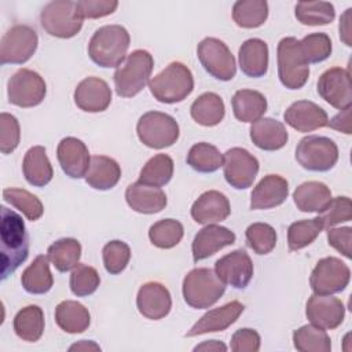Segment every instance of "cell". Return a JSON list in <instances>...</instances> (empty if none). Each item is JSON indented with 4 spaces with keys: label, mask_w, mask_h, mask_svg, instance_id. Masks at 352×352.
Returning <instances> with one entry per match:
<instances>
[{
    "label": "cell",
    "mask_w": 352,
    "mask_h": 352,
    "mask_svg": "<svg viewBox=\"0 0 352 352\" xmlns=\"http://www.w3.org/2000/svg\"><path fill=\"white\" fill-rule=\"evenodd\" d=\"M29 254V235L22 217L1 206L0 220V256H1V279H7Z\"/></svg>",
    "instance_id": "cell-1"
},
{
    "label": "cell",
    "mask_w": 352,
    "mask_h": 352,
    "mask_svg": "<svg viewBox=\"0 0 352 352\" xmlns=\"http://www.w3.org/2000/svg\"><path fill=\"white\" fill-rule=\"evenodd\" d=\"M131 37L121 25H106L95 30L88 44V55L100 67H118L129 48Z\"/></svg>",
    "instance_id": "cell-2"
},
{
    "label": "cell",
    "mask_w": 352,
    "mask_h": 352,
    "mask_svg": "<svg viewBox=\"0 0 352 352\" xmlns=\"http://www.w3.org/2000/svg\"><path fill=\"white\" fill-rule=\"evenodd\" d=\"M151 95L161 103H177L184 100L194 89L191 70L182 62L169 63L161 73L148 80Z\"/></svg>",
    "instance_id": "cell-3"
},
{
    "label": "cell",
    "mask_w": 352,
    "mask_h": 352,
    "mask_svg": "<svg viewBox=\"0 0 352 352\" xmlns=\"http://www.w3.org/2000/svg\"><path fill=\"white\" fill-rule=\"evenodd\" d=\"M154 67L153 55L146 50L132 51L114 72V87L118 96L132 98L148 82Z\"/></svg>",
    "instance_id": "cell-4"
},
{
    "label": "cell",
    "mask_w": 352,
    "mask_h": 352,
    "mask_svg": "<svg viewBox=\"0 0 352 352\" xmlns=\"http://www.w3.org/2000/svg\"><path fill=\"white\" fill-rule=\"evenodd\" d=\"M224 292L226 283L210 268H194L183 279L184 301L195 309L212 307Z\"/></svg>",
    "instance_id": "cell-5"
},
{
    "label": "cell",
    "mask_w": 352,
    "mask_h": 352,
    "mask_svg": "<svg viewBox=\"0 0 352 352\" xmlns=\"http://www.w3.org/2000/svg\"><path fill=\"white\" fill-rule=\"evenodd\" d=\"M278 76L283 87L287 89H300L309 77V63L307 62L300 40L296 37H285L276 48Z\"/></svg>",
    "instance_id": "cell-6"
},
{
    "label": "cell",
    "mask_w": 352,
    "mask_h": 352,
    "mask_svg": "<svg viewBox=\"0 0 352 352\" xmlns=\"http://www.w3.org/2000/svg\"><path fill=\"white\" fill-rule=\"evenodd\" d=\"M40 23L50 36L70 38L81 30L82 18L77 11L76 1L55 0L43 7Z\"/></svg>",
    "instance_id": "cell-7"
},
{
    "label": "cell",
    "mask_w": 352,
    "mask_h": 352,
    "mask_svg": "<svg viewBox=\"0 0 352 352\" xmlns=\"http://www.w3.org/2000/svg\"><path fill=\"white\" fill-rule=\"evenodd\" d=\"M136 132L144 146L160 150L175 144L180 129L172 116L161 111H147L139 118Z\"/></svg>",
    "instance_id": "cell-8"
},
{
    "label": "cell",
    "mask_w": 352,
    "mask_h": 352,
    "mask_svg": "<svg viewBox=\"0 0 352 352\" xmlns=\"http://www.w3.org/2000/svg\"><path fill=\"white\" fill-rule=\"evenodd\" d=\"M296 160L307 170L326 172L338 161V147L330 138L309 135L296 147Z\"/></svg>",
    "instance_id": "cell-9"
},
{
    "label": "cell",
    "mask_w": 352,
    "mask_h": 352,
    "mask_svg": "<svg viewBox=\"0 0 352 352\" xmlns=\"http://www.w3.org/2000/svg\"><path fill=\"white\" fill-rule=\"evenodd\" d=\"M197 55L204 69L216 80L230 81L236 74L235 58L219 38L206 37L197 47Z\"/></svg>",
    "instance_id": "cell-10"
},
{
    "label": "cell",
    "mask_w": 352,
    "mask_h": 352,
    "mask_svg": "<svg viewBox=\"0 0 352 352\" xmlns=\"http://www.w3.org/2000/svg\"><path fill=\"white\" fill-rule=\"evenodd\" d=\"M38 37L34 29L28 25L11 26L0 41V63L22 65L36 52Z\"/></svg>",
    "instance_id": "cell-11"
},
{
    "label": "cell",
    "mask_w": 352,
    "mask_h": 352,
    "mask_svg": "<svg viewBox=\"0 0 352 352\" xmlns=\"http://www.w3.org/2000/svg\"><path fill=\"white\" fill-rule=\"evenodd\" d=\"M45 94L44 78L30 69H19L7 82L8 102L18 107H34L44 100Z\"/></svg>",
    "instance_id": "cell-12"
},
{
    "label": "cell",
    "mask_w": 352,
    "mask_h": 352,
    "mask_svg": "<svg viewBox=\"0 0 352 352\" xmlns=\"http://www.w3.org/2000/svg\"><path fill=\"white\" fill-rule=\"evenodd\" d=\"M351 279L349 267L337 257L319 260L309 276V285L315 294H334L342 292Z\"/></svg>",
    "instance_id": "cell-13"
},
{
    "label": "cell",
    "mask_w": 352,
    "mask_h": 352,
    "mask_svg": "<svg viewBox=\"0 0 352 352\" xmlns=\"http://www.w3.org/2000/svg\"><path fill=\"white\" fill-rule=\"evenodd\" d=\"M223 157L226 182L236 190L249 188L258 173L257 158L242 147H232L227 150Z\"/></svg>",
    "instance_id": "cell-14"
},
{
    "label": "cell",
    "mask_w": 352,
    "mask_h": 352,
    "mask_svg": "<svg viewBox=\"0 0 352 352\" xmlns=\"http://www.w3.org/2000/svg\"><path fill=\"white\" fill-rule=\"evenodd\" d=\"M316 89L323 100L338 110H344L352 104V88L348 69H327L320 74Z\"/></svg>",
    "instance_id": "cell-15"
},
{
    "label": "cell",
    "mask_w": 352,
    "mask_h": 352,
    "mask_svg": "<svg viewBox=\"0 0 352 352\" xmlns=\"http://www.w3.org/2000/svg\"><path fill=\"white\" fill-rule=\"evenodd\" d=\"M214 272L226 285L245 289L253 276V263L243 249H236L216 261Z\"/></svg>",
    "instance_id": "cell-16"
},
{
    "label": "cell",
    "mask_w": 352,
    "mask_h": 352,
    "mask_svg": "<svg viewBox=\"0 0 352 352\" xmlns=\"http://www.w3.org/2000/svg\"><path fill=\"white\" fill-rule=\"evenodd\" d=\"M305 315L308 320L324 330L338 327L345 316L344 302L331 294H314L307 301Z\"/></svg>",
    "instance_id": "cell-17"
},
{
    "label": "cell",
    "mask_w": 352,
    "mask_h": 352,
    "mask_svg": "<svg viewBox=\"0 0 352 352\" xmlns=\"http://www.w3.org/2000/svg\"><path fill=\"white\" fill-rule=\"evenodd\" d=\"M58 162L62 170L72 179H81L87 175L91 157L85 143L77 138H63L56 148Z\"/></svg>",
    "instance_id": "cell-18"
},
{
    "label": "cell",
    "mask_w": 352,
    "mask_h": 352,
    "mask_svg": "<svg viewBox=\"0 0 352 352\" xmlns=\"http://www.w3.org/2000/svg\"><path fill=\"white\" fill-rule=\"evenodd\" d=\"M74 103L87 113L104 111L111 103V89L99 77H87L74 89Z\"/></svg>",
    "instance_id": "cell-19"
},
{
    "label": "cell",
    "mask_w": 352,
    "mask_h": 352,
    "mask_svg": "<svg viewBox=\"0 0 352 352\" xmlns=\"http://www.w3.org/2000/svg\"><path fill=\"white\" fill-rule=\"evenodd\" d=\"M136 305L144 318L151 320L162 319L172 308L170 293L160 282H147L138 292Z\"/></svg>",
    "instance_id": "cell-20"
},
{
    "label": "cell",
    "mask_w": 352,
    "mask_h": 352,
    "mask_svg": "<svg viewBox=\"0 0 352 352\" xmlns=\"http://www.w3.org/2000/svg\"><path fill=\"white\" fill-rule=\"evenodd\" d=\"M287 125L298 132H312L323 128L329 122L327 113L311 100H297L292 103L283 113Z\"/></svg>",
    "instance_id": "cell-21"
},
{
    "label": "cell",
    "mask_w": 352,
    "mask_h": 352,
    "mask_svg": "<svg viewBox=\"0 0 352 352\" xmlns=\"http://www.w3.org/2000/svg\"><path fill=\"white\" fill-rule=\"evenodd\" d=\"M231 213L228 198L216 190L202 192L191 206V217L198 224H216Z\"/></svg>",
    "instance_id": "cell-22"
},
{
    "label": "cell",
    "mask_w": 352,
    "mask_h": 352,
    "mask_svg": "<svg viewBox=\"0 0 352 352\" xmlns=\"http://www.w3.org/2000/svg\"><path fill=\"white\" fill-rule=\"evenodd\" d=\"M235 242V234L227 227L208 224L195 235L191 250L194 261H199L210 257L216 252L221 250L226 246H230Z\"/></svg>",
    "instance_id": "cell-23"
},
{
    "label": "cell",
    "mask_w": 352,
    "mask_h": 352,
    "mask_svg": "<svg viewBox=\"0 0 352 352\" xmlns=\"http://www.w3.org/2000/svg\"><path fill=\"white\" fill-rule=\"evenodd\" d=\"M289 195V183L279 175L264 176L253 188L250 195V209H271L282 205Z\"/></svg>",
    "instance_id": "cell-24"
},
{
    "label": "cell",
    "mask_w": 352,
    "mask_h": 352,
    "mask_svg": "<svg viewBox=\"0 0 352 352\" xmlns=\"http://www.w3.org/2000/svg\"><path fill=\"white\" fill-rule=\"evenodd\" d=\"M245 307L239 301H231L223 307L208 311L187 333L186 337H195L206 333L223 331L230 327L239 315L243 312Z\"/></svg>",
    "instance_id": "cell-25"
},
{
    "label": "cell",
    "mask_w": 352,
    "mask_h": 352,
    "mask_svg": "<svg viewBox=\"0 0 352 352\" xmlns=\"http://www.w3.org/2000/svg\"><path fill=\"white\" fill-rule=\"evenodd\" d=\"M125 199L132 210L143 214L158 213L166 206V195L160 187L147 186L140 182L126 187Z\"/></svg>",
    "instance_id": "cell-26"
},
{
    "label": "cell",
    "mask_w": 352,
    "mask_h": 352,
    "mask_svg": "<svg viewBox=\"0 0 352 352\" xmlns=\"http://www.w3.org/2000/svg\"><path fill=\"white\" fill-rule=\"evenodd\" d=\"M250 139L256 147L265 151L282 148L289 139L285 125L274 118H260L250 126Z\"/></svg>",
    "instance_id": "cell-27"
},
{
    "label": "cell",
    "mask_w": 352,
    "mask_h": 352,
    "mask_svg": "<svg viewBox=\"0 0 352 352\" xmlns=\"http://www.w3.org/2000/svg\"><path fill=\"white\" fill-rule=\"evenodd\" d=\"M239 67L248 77H263L268 70V45L261 38L246 40L238 52Z\"/></svg>",
    "instance_id": "cell-28"
},
{
    "label": "cell",
    "mask_w": 352,
    "mask_h": 352,
    "mask_svg": "<svg viewBox=\"0 0 352 352\" xmlns=\"http://www.w3.org/2000/svg\"><path fill=\"white\" fill-rule=\"evenodd\" d=\"M22 170L26 182L34 187H44L52 180L54 169L43 146H33L26 151Z\"/></svg>",
    "instance_id": "cell-29"
},
{
    "label": "cell",
    "mask_w": 352,
    "mask_h": 352,
    "mask_svg": "<svg viewBox=\"0 0 352 352\" xmlns=\"http://www.w3.org/2000/svg\"><path fill=\"white\" fill-rule=\"evenodd\" d=\"M121 177V168L116 160L106 155H94L88 172L85 175V182L95 190H110L113 188Z\"/></svg>",
    "instance_id": "cell-30"
},
{
    "label": "cell",
    "mask_w": 352,
    "mask_h": 352,
    "mask_svg": "<svg viewBox=\"0 0 352 352\" xmlns=\"http://www.w3.org/2000/svg\"><path fill=\"white\" fill-rule=\"evenodd\" d=\"M293 201L301 212L320 213L331 201V191L322 182H305L294 190Z\"/></svg>",
    "instance_id": "cell-31"
},
{
    "label": "cell",
    "mask_w": 352,
    "mask_h": 352,
    "mask_svg": "<svg viewBox=\"0 0 352 352\" xmlns=\"http://www.w3.org/2000/svg\"><path fill=\"white\" fill-rule=\"evenodd\" d=\"M232 111L238 121L256 122L267 111L265 96L253 89H239L231 99Z\"/></svg>",
    "instance_id": "cell-32"
},
{
    "label": "cell",
    "mask_w": 352,
    "mask_h": 352,
    "mask_svg": "<svg viewBox=\"0 0 352 352\" xmlns=\"http://www.w3.org/2000/svg\"><path fill=\"white\" fill-rule=\"evenodd\" d=\"M56 324L69 334L82 333L89 327L91 315L89 311L77 301L65 300L55 308Z\"/></svg>",
    "instance_id": "cell-33"
},
{
    "label": "cell",
    "mask_w": 352,
    "mask_h": 352,
    "mask_svg": "<svg viewBox=\"0 0 352 352\" xmlns=\"http://www.w3.org/2000/svg\"><path fill=\"white\" fill-rule=\"evenodd\" d=\"M190 113L197 124L202 126H214L223 121L226 107L223 99L217 94L205 92L192 102Z\"/></svg>",
    "instance_id": "cell-34"
},
{
    "label": "cell",
    "mask_w": 352,
    "mask_h": 352,
    "mask_svg": "<svg viewBox=\"0 0 352 352\" xmlns=\"http://www.w3.org/2000/svg\"><path fill=\"white\" fill-rule=\"evenodd\" d=\"M21 283L30 294H44L51 290L54 278L50 271L48 256L38 254L33 263L22 272Z\"/></svg>",
    "instance_id": "cell-35"
},
{
    "label": "cell",
    "mask_w": 352,
    "mask_h": 352,
    "mask_svg": "<svg viewBox=\"0 0 352 352\" xmlns=\"http://www.w3.org/2000/svg\"><path fill=\"white\" fill-rule=\"evenodd\" d=\"M15 334L28 342H36L44 331V312L38 305H28L14 318Z\"/></svg>",
    "instance_id": "cell-36"
},
{
    "label": "cell",
    "mask_w": 352,
    "mask_h": 352,
    "mask_svg": "<svg viewBox=\"0 0 352 352\" xmlns=\"http://www.w3.org/2000/svg\"><path fill=\"white\" fill-rule=\"evenodd\" d=\"M47 256L59 272H67L78 265L81 257V245L74 238H60L47 250Z\"/></svg>",
    "instance_id": "cell-37"
},
{
    "label": "cell",
    "mask_w": 352,
    "mask_h": 352,
    "mask_svg": "<svg viewBox=\"0 0 352 352\" xmlns=\"http://www.w3.org/2000/svg\"><path fill=\"white\" fill-rule=\"evenodd\" d=\"M268 16L265 0H239L232 6V19L239 28L254 29L261 26Z\"/></svg>",
    "instance_id": "cell-38"
},
{
    "label": "cell",
    "mask_w": 352,
    "mask_h": 352,
    "mask_svg": "<svg viewBox=\"0 0 352 352\" xmlns=\"http://www.w3.org/2000/svg\"><path fill=\"white\" fill-rule=\"evenodd\" d=\"M293 344L301 352H330L331 349V341L326 330L312 323L294 330Z\"/></svg>",
    "instance_id": "cell-39"
},
{
    "label": "cell",
    "mask_w": 352,
    "mask_h": 352,
    "mask_svg": "<svg viewBox=\"0 0 352 352\" xmlns=\"http://www.w3.org/2000/svg\"><path fill=\"white\" fill-rule=\"evenodd\" d=\"M224 157L219 148L210 143H195L188 154L187 164L199 173H212L223 166Z\"/></svg>",
    "instance_id": "cell-40"
},
{
    "label": "cell",
    "mask_w": 352,
    "mask_h": 352,
    "mask_svg": "<svg viewBox=\"0 0 352 352\" xmlns=\"http://www.w3.org/2000/svg\"><path fill=\"white\" fill-rule=\"evenodd\" d=\"M173 176V160L166 154H157L150 158L142 168L139 180L143 184L162 187L170 182Z\"/></svg>",
    "instance_id": "cell-41"
},
{
    "label": "cell",
    "mask_w": 352,
    "mask_h": 352,
    "mask_svg": "<svg viewBox=\"0 0 352 352\" xmlns=\"http://www.w3.org/2000/svg\"><path fill=\"white\" fill-rule=\"evenodd\" d=\"M296 18L307 26L331 23L336 18L334 6L329 1H300L296 4Z\"/></svg>",
    "instance_id": "cell-42"
},
{
    "label": "cell",
    "mask_w": 352,
    "mask_h": 352,
    "mask_svg": "<svg viewBox=\"0 0 352 352\" xmlns=\"http://www.w3.org/2000/svg\"><path fill=\"white\" fill-rule=\"evenodd\" d=\"M323 224L322 220L318 217L307 219L294 221L287 228V245L292 252L304 249L305 246L311 245L316 236L322 232Z\"/></svg>",
    "instance_id": "cell-43"
},
{
    "label": "cell",
    "mask_w": 352,
    "mask_h": 352,
    "mask_svg": "<svg viewBox=\"0 0 352 352\" xmlns=\"http://www.w3.org/2000/svg\"><path fill=\"white\" fill-rule=\"evenodd\" d=\"M184 228L179 220L164 219L154 223L148 230L150 242L160 249L175 248L183 238Z\"/></svg>",
    "instance_id": "cell-44"
},
{
    "label": "cell",
    "mask_w": 352,
    "mask_h": 352,
    "mask_svg": "<svg viewBox=\"0 0 352 352\" xmlns=\"http://www.w3.org/2000/svg\"><path fill=\"white\" fill-rule=\"evenodd\" d=\"M3 198L8 204H11L14 208H16L28 220H38L44 213V206L41 201L33 195L32 192L23 190V188H4L3 190Z\"/></svg>",
    "instance_id": "cell-45"
},
{
    "label": "cell",
    "mask_w": 352,
    "mask_h": 352,
    "mask_svg": "<svg viewBox=\"0 0 352 352\" xmlns=\"http://www.w3.org/2000/svg\"><path fill=\"white\" fill-rule=\"evenodd\" d=\"M100 278L98 271L87 264H78L73 268L69 279L70 290L77 297H87L96 292L99 287Z\"/></svg>",
    "instance_id": "cell-46"
},
{
    "label": "cell",
    "mask_w": 352,
    "mask_h": 352,
    "mask_svg": "<svg viewBox=\"0 0 352 352\" xmlns=\"http://www.w3.org/2000/svg\"><path fill=\"white\" fill-rule=\"evenodd\" d=\"M246 242L257 254H268L276 245V231L267 223H253L246 228Z\"/></svg>",
    "instance_id": "cell-47"
},
{
    "label": "cell",
    "mask_w": 352,
    "mask_h": 352,
    "mask_svg": "<svg viewBox=\"0 0 352 352\" xmlns=\"http://www.w3.org/2000/svg\"><path fill=\"white\" fill-rule=\"evenodd\" d=\"M103 265L111 275H117L125 270L131 258V249L122 241H110L102 250Z\"/></svg>",
    "instance_id": "cell-48"
},
{
    "label": "cell",
    "mask_w": 352,
    "mask_h": 352,
    "mask_svg": "<svg viewBox=\"0 0 352 352\" xmlns=\"http://www.w3.org/2000/svg\"><path fill=\"white\" fill-rule=\"evenodd\" d=\"M301 51L308 63L326 60L331 54V40L326 33H311L300 40Z\"/></svg>",
    "instance_id": "cell-49"
},
{
    "label": "cell",
    "mask_w": 352,
    "mask_h": 352,
    "mask_svg": "<svg viewBox=\"0 0 352 352\" xmlns=\"http://www.w3.org/2000/svg\"><path fill=\"white\" fill-rule=\"evenodd\" d=\"M319 219L322 220L323 228H330L338 223L349 221L352 219V205L348 197L331 198L329 205L320 212Z\"/></svg>",
    "instance_id": "cell-50"
},
{
    "label": "cell",
    "mask_w": 352,
    "mask_h": 352,
    "mask_svg": "<svg viewBox=\"0 0 352 352\" xmlns=\"http://www.w3.org/2000/svg\"><path fill=\"white\" fill-rule=\"evenodd\" d=\"M21 139V129L18 120L8 113L0 114V151L3 154L12 153Z\"/></svg>",
    "instance_id": "cell-51"
},
{
    "label": "cell",
    "mask_w": 352,
    "mask_h": 352,
    "mask_svg": "<svg viewBox=\"0 0 352 352\" xmlns=\"http://www.w3.org/2000/svg\"><path fill=\"white\" fill-rule=\"evenodd\" d=\"M76 4L77 11L82 19H96L110 15L118 7V1L116 0H80L76 1Z\"/></svg>",
    "instance_id": "cell-52"
},
{
    "label": "cell",
    "mask_w": 352,
    "mask_h": 352,
    "mask_svg": "<svg viewBox=\"0 0 352 352\" xmlns=\"http://www.w3.org/2000/svg\"><path fill=\"white\" fill-rule=\"evenodd\" d=\"M260 336L256 330L245 327L236 330L231 337V351L234 352H257L260 349Z\"/></svg>",
    "instance_id": "cell-53"
},
{
    "label": "cell",
    "mask_w": 352,
    "mask_h": 352,
    "mask_svg": "<svg viewBox=\"0 0 352 352\" xmlns=\"http://www.w3.org/2000/svg\"><path fill=\"white\" fill-rule=\"evenodd\" d=\"M351 239H352V228L341 227V228H329L327 241L329 245L333 246L337 252H340L344 257L351 258Z\"/></svg>",
    "instance_id": "cell-54"
},
{
    "label": "cell",
    "mask_w": 352,
    "mask_h": 352,
    "mask_svg": "<svg viewBox=\"0 0 352 352\" xmlns=\"http://www.w3.org/2000/svg\"><path fill=\"white\" fill-rule=\"evenodd\" d=\"M327 125L333 129H337L340 132H344L346 135L351 133V106L341 110L337 116H334Z\"/></svg>",
    "instance_id": "cell-55"
},
{
    "label": "cell",
    "mask_w": 352,
    "mask_h": 352,
    "mask_svg": "<svg viewBox=\"0 0 352 352\" xmlns=\"http://www.w3.org/2000/svg\"><path fill=\"white\" fill-rule=\"evenodd\" d=\"M351 21H352V8H346L345 12L340 18V38L345 43V45H352V29H351Z\"/></svg>",
    "instance_id": "cell-56"
},
{
    "label": "cell",
    "mask_w": 352,
    "mask_h": 352,
    "mask_svg": "<svg viewBox=\"0 0 352 352\" xmlns=\"http://www.w3.org/2000/svg\"><path fill=\"white\" fill-rule=\"evenodd\" d=\"M194 351H213V352H219V351H227V346L217 340H210V341H204L202 344L194 346Z\"/></svg>",
    "instance_id": "cell-57"
},
{
    "label": "cell",
    "mask_w": 352,
    "mask_h": 352,
    "mask_svg": "<svg viewBox=\"0 0 352 352\" xmlns=\"http://www.w3.org/2000/svg\"><path fill=\"white\" fill-rule=\"evenodd\" d=\"M69 351H100V346L98 344H95L94 341H87V340H81L80 342L73 344Z\"/></svg>",
    "instance_id": "cell-58"
}]
</instances>
